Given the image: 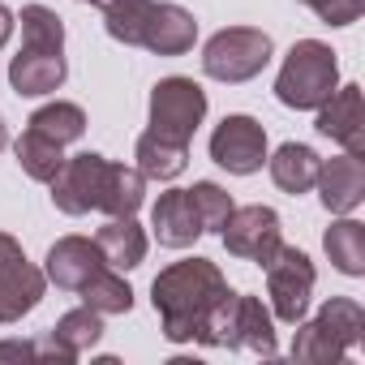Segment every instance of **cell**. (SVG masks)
<instances>
[{"mask_svg": "<svg viewBox=\"0 0 365 365\" xmlns=\"http://www.w3.org/2000/svg\"><path fill=\"white\" fill-rule=\"evenodd\" d=\"M322 250H327V258L335 262L339 275H352V279L365 275V224H356L352 215H344L327 228Z\"/></svg>", "mask_w": 365, "mask_h": 365, "instance_id": "cell-21", "label": "cell"}, {"mask_svg": "<svg viewBox=\"0 0 365 365\" xmlns=\"http://www.w3.org/2000/svg\"><path fill=\"white\" fill-rule=\"evenodd\" d=\"M339 86V61L322 39H297L284 56V69L275 78V99L297 112L322 108Z\"/></svg>", "mask_w": 365, "mask_h": 365, "instance_id": "cell-3", "label": "cell"}, {"mask_svg": "<svg viewBox=\"0 0 365 365\" xmlns=\"http://www.w3.org/2000/svg\"><path fill=\"white\" fill-rule=\"evenodd\" d=\"M271 180L284 190V194H309L314 180H318V150L305 146V142H284L271 159Z\"/></svg>", "mask_w": 365, "mask_h": 365, "instance_id": "cell-19", "label": "cell"}, {"mask_svg": "<svg viewBox=\"0 0 365 365\" xmlns=\"http://www.w3.org/2000/svg\"><path fill=\"white\" fill-rule=\"evenodd\" d=\"M95 245H99V254H103V262H108L112 271H133V267H142V258H146V232L138 228L133 215H112V220L95 232Z\"/></svg>", "mask_w": 365, "mask_h": 365, "instance_id": "cell-17", "label": "cell"}, {"mask_svg": "<svg viewBox=\"0 0 365 365\" xmlns=\"http://www.w3.org/2000/svg\"><path fill=\"white\" fill-rule=\"evenodd\" d=\"M82 5H95V0H82Z\"/></svg>", "mask_w": 365, "mask_h": 365, "instance_id": "cell-35", "label": "cell"}, {"mask_svg": "<svg viewBox=\"0 0 365 365\" xmlns=\"http://www.w3.org/2000/svg\"><path fill=\"white\" fill-rule=\"evenodd\" d=\"M52 202L65 215H138L146 202V176L129 163H112L95 150H82L65 159V168L52 176Z\"/></svg>", "mask_w": 365, "mask_h": 365, "instance_id": "cell-1", "label": "cell"}, {"mask_svg": "<svg viewBox=\"0 0 365 365\" xmlns=\"http://www.w3.org/2000/svg\"><path fill=\"white\" fill-rule=\"evenodd\" d=\"M48 292V275L26 262V254L0 262V327L22 322V314H31Z\"/></svg>", "mask_w": 365, "mask_h": 365, "instance_id": "cell-13", "label": "cell"}, {"mask_svg": "<svg viewBox=\"0 0 365 365\" xmlns=\"http://www.w3.org/2000/svg\"><path fill=\"white\" fill-rule=\"evenodd\" d=\"M224 292H228V279L211 258H185L163 267L150 284V305L163 322V339L172 344L198 339L207 327V314Z\"/></svg>", "mask_w": 365, "mask_h": 365, "instance_id": "cell-2", "label": "cell"}, {"mask_svg": "<svg viewBox=\"0 0 365 365\" xmlns=\"http://www.w3.org/2000/svg\"><path fill=\"white\" fill-rule=\"evenodd\" d=\"M14 155H18V163H22V172L31 176V180H43V185H52V176L65 168V146L61 142H52V138H43L39 129H22V138L14 142Z\"/></svg>", "mask_w": 365, "mask_h": 365, "instance_id": "cell-22", "label": "cell"}, {"mask_svg": "<svg viewBox=\"0 0 365 365\" xmlns=\"http://www.w3.org/2000/svg\"><path fill=\"white\" fill-rule=\"evenodd\" d=\"M348 348L318 322V318H301L297 322V335H292V361H305V365H331V361H344Z\"/></svg>", "mask_w": 365, "mask_h": 365, "instance_id": "cell-24", "label": "cell"}, {"mask_svg": "<svg viewBox=\"0 0 365 365\" xmlns=\"http://www.w3.org/2000/svg\"><path fill=\"white\" fill-rule=\"evenodd\" d=\"M271 52H275V43H271L267 31H258V26H224L202 48V73L215 78V82L237 86V82L258 78L271 65Z\"/></svg>", "mask_w": 365, "mask_h": 365, "instance_id": "cell-4", "label": "cell"}, {"mask_svg": "<svg viewBox=\"0 0 365 365\" xmlns=\"http://www.w3.org/2000/svg\"><path fill=\"white\" fill-rule=\"evenodd\" d=\"M22 254V245L9 237V232H0V262H9V258H18Z\"/></svg>", "mask_w": 365, "mask_h": 365, "instance_id": "cell-33", "label": "cell"}, {"mask_svg": "<svg viewBox=\"0 0 365 365\" xmlns=\"http://www.w3.org/2000/svg\"><path fill=\"white\" fill-rule=\"evenodd\" d=\"M99 339H103V314H95L91 305H78V309H69L65 318H56V327L48 331V344H39V348H43V356L78 361V356L91 352Z\"/></svg>", "mask_w": 365, "mask_h": 365, "instance_id": "cell-16", "label": "cell"}, {"mask_svg": "<svg viewBox=\"0 0 365 365\" xmlns=\"http://www.w3.org/2000/svg\"><path fill=\"white\" fill-rule=\"evenodd\" d=\"M103 254L95 245V237H61L52 250H48V284L65 288V292H78L95 271H103Z\"/></svg>", "mask_w": 365, "mask_h": 365, "instance_id": "cell-14", "label": "cell"}, {"mask_svg": "<svg viewBox=\"0 0 365 365\" xmlns=\"http://www.w3.org/2000/svg\"><path fill=\"white\" fill-rule=\"evenodd\" d=\"M26 356H43V348L31 344V339H5L0 344V361H26Z\"/></svg>", "mask_w": 365, "mask_h": 365, "instance_id": "cell-31", "label": "cell"}, {"mask_svg": "<svg viewBox=\"0 0 365 365\" xmlns=\"http://www.w3.org/2000/svg\"><path fill=\"white\" fill-rule=\"evenodd\" d=\"M211 159L232 176H254L267 163V129L245 112L224 116L211 133Z\"/></svg>", "mask_w": 365, "mask_h": 365, "instance_id": "cell-8", "label": "cell"}, {"mask_svg": "<svg viewBox=\"0 0 365 365\" xmlns=\"http://www.w3.org/2000/svg\"><path fill=\"white\" fill-rule=\"evenodd\" d=\"M190 163V142H176V138H163L155 129H146L138 138V172L146 180H176Z\"/></svg>", "mask_w": 365, "mask_h": 365, "instance_id": "cell-20", "label": "cell"}, {"mask_svg": "<svg viewBox=\"0 0 365 365\" xmlns=\"http://www.w3.org/2000/svg\"><path fill=\"white\" fill-rule=\"evenodd\" d=\"M301 5H309L318 14V22H327V26H352L365 9V0H301Z\"/></svg>", "mask_w": 365, "mask_h": 365, "instance_id": "cell-30", "label": "cell"}, {"mask_svg": "<svg viewBox=\"0 0 365 365\" xmlns=\"http://www.w3.org/2000/svg\"><path fill=\"white\" fill-rule=\"evenodd\" d=\"M220 237H224V250H228L232 258H245V262H258V267H267L271 254L284 245L279 215H275L271 207H262V202H254V207H232V215H228V224L220 228Z\"/></svg>", "mask_w": 365, "mask_h": 365, "instance_id": "cell-7", "label": "cell"}, {"mask_svg": "<svg viewBox=\"0 0 365 365\" xmlns=\"http://www.w3.org/2000/svg\"><path fill=\"white\" fill-rule=\"evenodd\" d=\"M26 125H31V129H39V133H43V138H52V142L69 146V142H78V138L86 133V112H82L78 103L56 99V103H43Z\"/></svg>", "mask_w": 365, "mask_h": 365, "instance_id": "cell-25", "label": "cell"}, {"mask_svg": "<svg viewBox=\"0 0 365 365\" xmlns=\"http://www.w3.org/2000/svg\"><path fill=\"white\" fill-rule=\"evenodd\" d=\"M190 202L202 220V232H220L232 215V194L224 185H215V180H198V185L190 190Z\"/></svg>", "mask_w": 365, "mask_h": 365, "instance_id": "cell-28", "label": "cell"}, {"mask_svg": "<svg viewBox=\"0 0 365 365\" xmlns=\"http://www.w3.org/2000/svg\"><path fill=\"white\" fill-rule=\"evenodd\" d=\"M69 78L65 65V48H39V43H22V52L9 61V86L26 99L35 95H52L61 91Z\"/></svg>", "mask_w": 365, "mask_h": 365, "instance_id": "cell-11", "label": "cell"}, {"mask_svg": "<svg viewBox=\"0 0 365 365\" xmlns=\"http://www.w3.org/2000/svg\"><path fill=\"white\" fill-rule=\"evenodd\" d=\"M14 22H18V18L9 14V5H0V48L9 43V35H14Z\"/></svg>", "mask_w": 365, "mask_h": 365, "instance_id": "cell-32", "label": "cell"}, {"mask_svg": "<svg viewBox=\"0 0 365 365\" xmlns=\"http://www.w3.org/2000/svg\"><path fill=\"white\" fill-rule=\"evenodd\" d=\"M95 5L103 9V26L116 43L125 48H138L142 39V22L150 14V0H95Z\"/></svg>", "mask_w": 365, "mask_h": 365, "instance_id": "cell-26", "label": "cell"}, {"mask_svg": "<svg viewBox=\"0 0 365 365\" xmlns=\"http://www.w3.org/2000/svg\"><path fill=\"white\" fill-rule=\"evenodd\" d=\"M314 112H318V125H314V129H318L322 138L339 142L344 155L365 159V103H361V86H356V82L335 86V95H331L322 108H314Z\"/></svg>", "mask_w": 365, "mask_h": 365, "instance_id": "cell-9", "label": "cell"}, {"mask_svg": "<svg viewBox=\"0 0 365 365\" xmlns=\"http://www.w3.org/2000/svg\"><path fill=\"white\" fill-rule=\"evenodd\" d=\"M198 39V22L190 9L172 5V0H150V14L142 22V39L138 48L155 52V56H185Z\"/></svg>", "mask_w": 365, "mask_h": 365, "instance_id": "cell-10", "label": "cell"}, {"mask_svg": "<svg viewBox=\"0 0 365 365\" xmlns=\"http://www.w3.org/2000/svg\"><path fill=\"white\" fill-rule=\"evenodd\" d=\"M318 322L352 352L356 344H361V335H365V309L352 301V297H331L322 309H318Z\"/></svg>", "mask_w": 365, "mask_h": 365, "instance_id": "cell-27", "label": "cell"}, {"mask_svg": "<svg viewBox=\"0 0 365 365\" xmlns=\"http://www.w3.org/2000/svg\"><path fill=\"white\" fill-rule=\"evenodd\" d=\"M22 43H39V48H65V22L48 9V5H26L22 9Z\"/></svg>", "mask_w": 365, "mask_h": 365, "instance_id": "cell-29", "label": "cell"}, {"mask_svg": "<svg viewBox=\"0 0 365 365\" xmlns=\"http://www.w3.org/2000/svg\"><path fill=\"white\" fill-rule=\"evenodd\" d=\"M9 146V125H5V116H0V150Z\"/></svg>", "mask_w": 365, "mask_h": 365, "instance_id": "cell-34", "label": "cell"}, {"mask_svg": "<svg viewBox=\"0 0 365 365\" xmlns=\"http://www.w3.org/2000/svg\"><path fill=\"white\" fill-rule=\"evenodd\" d=\"M150 228H155V241L168 245V250H185L202 237V220L190 202V190H168L155 198L150 207Z\"/></svg>", "mask_w": 365, "mask_h": 365, "instance_id": "cell-15", "label": "cell"}, {"mask_svg": "<svg viewBox=\"0 0 365 365\" xmlns=\"http://www.w3.org/2000/svg\"><path fill=\"white\" fill-rule=\"evenodd\" d=\"M262 271H267L271 314H275L279 322L297 327V322L309 314V297H314V284H318V271H314L309 254L297 250V245H279Z\"/></svg>", "mask_w": 365, "mask_h": 365, "instance_id": "cell-5", "label": "cell"}, {"mask_svg": "<svg viewBox=\"0 0 365 365\" xmlns=\"http://www.w3.org/2000/svg\"><path fill=\"white\" fill-rule=\"evenodd\" d=\"M207 120V91L194 78H159L150 91V129L176 142H194Z\"/></svg>", "mask_w": 365, "mask_h": 365, "instance_id": "cell-6", "label": "cell"}, {"mask_svg": "<svg viewBox=\"0 0 365 365\" xmlns=\"http://www.w3.org/2000/svg\"><path fill=\"white\" fill-rule=\"evenodd\" d=\"M314 190L322 198V207L331 215H352L365 202V163L356 155H335L318 163V180Z\"/></svg>", "mask_w": 365, "mask_h": 365, "instance_id": "cell-12", "label": "cell"}, {"mask_svg": "<svg viewBox=\"0 0 365 365\" xmlns=\"http://www.w3.org/2000/svg\"><path fill=\"white\" fill-rule=\"evenodd\" d=\"M82 305H91L95 314H129L133 309V288H129V279L120 275V271H112V267H103V271H95L82 288Z\"/></svg>", "mask_w": 365, "mask_h": 365, "instance_id": "cell-23", "label": "cell"}, {"mask_svg": "<svg viewBox=\"0 0 365 365\" xmlns=\"http://www.w3.org/2000/svg\"><path fill=\"white\" fill-rule=\"evenodd\" d=\"M232 348H250L258 356H275V314L258 297H237V318H232Z\"/></svg>", "mask_w": 365, "mask_h": 365, "instance_id": "cell-18", "label": "cell"}]
</instances>
